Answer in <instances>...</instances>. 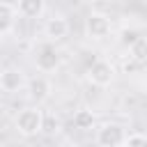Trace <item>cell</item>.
I'll list each match as a JSON object with an SVG mask.
<instances>
[{
    "label": "cell",
    "instance_id": "8992f818",
    "mask_svg": "<svg viewBox=\"0 0 147 147\" xmlns=\"http://www.w3.org/2000/svg\"><path fill=\"white\" fill-rule=\"evenodd\" d=\"M23 85H25V76H23V71H21V69L7 67V69H2V71H0V90H2V92L14 94V92H18Z\"/></svg>",
    "mask_w": 147,
    "mask_h": 147
},
{
    "label": "cell",
    "instance_id": "7a4b0ae2",
    "mask_svg": "<svg viewBox=\"0 0 147 147\" xmlns=\"http://www.w3.org/2000/svg\"><path fill=\"white\" fill-rule=\"evenodd\" d=\"M126 131L117 122H106L96 129V145L99 147H124Z\"/></svg>",
    "mask_w": 147,
    "mask_h": 147
},
{
    "label": "cell",
    "instance_id": "30bf717a",
    "mask_svg": "<svg viewBox=\"0 0 147 147\" xmlns=\"http://www.w3.org/2000/svg\"><path fill=\"white\" fill-rule=\"evenodd\" d=\"M16 18V7L9 2H0V34H7L14 25Z\"/></svg>",
    "mask_w": 147,
    "mask_h": 147
},
{
    "label": "cell",
    "instance_id": "4fadbf2b",
    "mask_svg": "<svg viewBox=\"0 0 147 147\" xmlns=\"http://www.w3.org/2000/svg\"><path fill=\"white\" fill-rule=\"evenodd\" d=\"M124 147H147V136L145 133H131V136H126Z\"/></svg>",
    "mask_w": 147,
    "mask_h": 147
},
{
    "label": "cell",
    "instance_id": "52a82bcc",
    "mask_svg": "<svg viewBox=\"0 0 147 147\" xmlns=\"http://www.w3.org/2000/svg\"><path fill=\"white\" fill-rule=\"evenodd\" d=\"M44 32H46V37H48L51 41H62V39L69 34V21H67L64 16H60V14H55V16H51V18L46 21Z\"/></svg>",
    "mask_w": 147,
    "mask_h": 147
},
{
    "label": "cell",
    "instance_id": "9c48e42d",
    "mask_svg": "<svg viewBox=\"0 0 147 147\" xmlns=\"http://www.w3.org/2000/svg\"><path fill=\"white\" fill-rule=\"evenodd\" d=\"M44 9H46V5H44L41 0H21V2L16 5V11H18L23 18H37V16L44 14Z\"/></svg>",
    "mask_w": 147,
    "mask_h": 147
},
{
    "label": "cell",
    "instance_id": "7c38bea8",
    "mask_svg": "<svg viewBox=\"0 0 147 147\" xmlns=\"http://www.w3.org/2000/svg\"><path fill=\"white\" fill-rule=\"evenodd\" d=\"M74 124H76L78 129H92V124H94V113L87 110V108L76 110V115H74Z\"/></svg>",
    "mask_w": 147,
    "mask_h": 147
},
{
    "label": "cell",
    "instance_id": "5b68a950",
    "mask_svg": "<svg viewBox=\"0 0 147 147\" xmlns=\"http://www.w3.org/2000/svg\"><path fill=\"white\" fill-rule=\"evenodd\" d=\"M34 64H37V69L44 71V74L55 71V69L60 67V51H57L53 44H44V46L37 51V55H34Z\"/></svg>",
    "mask_w": 147,
    "mask_h": 147
},
{
    "label": "cell",
    "instance_id": "277c9868",
    "mask_svg": "<svg viewBox=\"0 0 147 147\" xmlns=\"http://www.w3.org/2000/svg\"><path fill=\"white\" fill-rule=\"evenodd\" d=\"M85 32L92 39H106L110 34V18L101 11H92L85 18Z\"/></svg>",
    "mask_w": 147,
    "mask_h": 147
},
{
    "label": "cell",
    "instance_id": "3957f363",
    "mask_svg": "<svg viewBox=\"0 0 147 147\" xmlns=\"http://www.w3.org/2000/svg\"><path fill=\"white\" fill-rule=\"evenodd\" d=\"M87 78L92 85L96 87H108L115 78V71H113V64L106 62V60H94L87 69Z\"/></svg>",
    "mask_w": 147,
    "mask_h": 147
},
{
    "label": "cell",
    "instance_id": "8fae6325",
    "mask_svg": "<svg viewBox=\"0 0 147 147\" xmlns=\"http://www.w3.org/2000/svg\"><path fill=\"white\" fill-rule=\"evenodd\" d=\"M129 55H131V60H136V62H147V39H145V37H138V39L129 46Z\"/></svg>",
    "mask_w": 147,
    "mask_h": 147
},
{
    "label": "cell",
    "instance_id": "ba28073f",
    "mask_svg": "<svg viewBox=\"0 0 147 147\" xmlns=\"http://www.w3.org/2000/svg\"><path fill=\"white\" fill-rule=\"evenodd\" d=\"M28 90H30V99L37 101V103H41V101H46V99L51 96V83H48L44 76L32 78V80L28 83Z\"/></svg>",
    "mask_w": 147,
    "mask_h": 147
},
{
    "label": "cell",
    "instance_id": "6da1fadb",
    "mask_svg": "<svg viewBox=\"0 0 147 147\" xmlns=\"http://www.w3.org/2000/svg\"><path fill=\"white\" fill-rule=\"evenodd\" d=\"M14 126H16V131H18L21 136L32 138V136L41 133V129H44V113H41L39 108H34V106H28V108H23V110L16 115Z\"/></svg>",
    "mask_w": 147,
    "mask_h": 147
}]
</instances>
